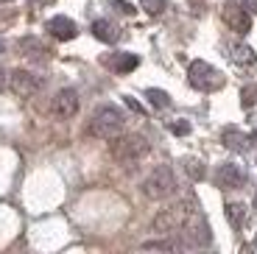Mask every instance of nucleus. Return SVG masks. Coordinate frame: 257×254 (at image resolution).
<instances>
[{"instance_id": "f257e3e1", "label": "nucleus", "mask_w": 257, "mask_h": 254, "mask_svg": "<svg viewBox=\"0 0 257 254\" xmlns=\"http://www.w3.org/2000/svg\"><path fill=\"white\" fill-rule=\"evenodd\" d=\"M126 129V114L120 106L115 103H101V106L92 112L90 123H87V132L98 140H112L115 134H120Z\"/></svg>"}, {"instance_id": "f03ea898", "label": "nucleus", "mask_w": 257, "mask_h": 254, "mask_svg": "<svg viewBox=\"0 0 257 254\" xmlns=\"http://www.w3.org/2000/svg\"><path fill=\"white\" fill-rule=\"evenodd\" d=\"M193 212H199V204L193 201L190 196L179 198V201H174V204H168L165 210L157 212L154 232H162V235H176V232L187 223V218H190Z\"/></svg>"}, {"instance_id": "7ed1b4c3", "label": "nucleus", "mask_w": 257, "mask_h": 254, "mask_svg": "<svg viewBox=\"0 0 257 254\" xmlns=\"http://www.w3.org/2000/svg\"><path fill=\"white\" fill-rule=\"evenodd\" d=\"M151 151V143L143 137V134H115L109 140V154L115 162H120V165H135V162H140L146 154Z\"/></svg>"}, {"instance_id": "20e7f679", "label": "nucleus", "mask_w": 257, "mask_h": 254, "mask_svg": "<svg viewBox=\"0 0 257 254\" xmlns=\"http://www.w3.org/2000/svg\"><path fill=\"white\" fill-rule=\"evenodd\" d=\"M143 196L146 198H154V201H162V198H171L176 193V173L171 165H157L154 171L143 179Z\"/></svg>"}, {"instance_id": "39448f33", "label": "nucleus", "mask_w": 257, "mask_h": 254, "mask_svg": "<svg viewBox=\"0 0 257 254\" xmlns=\"http://www.w3.org/2000/svg\"><path fill=\"white\" fill-rule=\"evenodd\" d=\"M185 248H207L212 243V232H210V223L201 212H193L187 218V223L176 232Z\"/></svg>"}, {"instance_id": "423d86ee", "label": "nucleus", "mask_w": 257, "mask_h": 254, "mask_svg": "<svg viewBox=\"0 0 257 254\" xmlns=\"http://www.w3.org/2000/svg\"><path fill=\"white\" fill-rule=\"evenodd\" d=\"M187 81H190L193 89H199V92H215V89L224 87V78L221 73L212 67L210 62H190L187 67Z\"/></svg>"}, {"instance_id": "0eeeda50", "label": "nucleus", "mask_w": 257, "mask_h": 254, "mask_svg": "<svg viewBox=\"0 0 257 254\" xmlns=\"http://www.w3.org/2000/svg\"><path fill=\"white\" fill-rule=\"evenodd\" d=\"M6 84H9V89H12V92H14L17 98H34V95L39 92V89H42L45 78L37 76L34 70H23V67H17V70L9 73Z\"/></svg>"}, {"instance_id": "6e6552de", "label": "nucleus", "mask_w": 257, "mask_h": 254, "mask_svg": "<svg viewBox=\"0 0 257 254\" xmlns=\"http://www.w3.org/2000/svg\"><path fill=\"white\" fill-rule=\"evenodd\" d=\"M78 106H81V98H78V92L73 87L59 89L56 95L51 98V114L59 117V120H70V117H76Z\"/></svg>"}, {"instance_id": "1a4fd4ad", "label": "nucleus", "mask_w": 257, "mask_h": 254, "mask_svg": "<svg viewBox=\"0 0 257 254\" xmlns=\"http://www.w3.org/2000/svg\"><path fill=\"white\" fill-rule=\"evenodd\" d=\"M224 20L232 31L238 34H249L251 31V14L246 12V3H238V0H226L224 3Z\"/></svg>"}, {"instance_id": "9d476101", "label": "nucleus", "mask_w": 257, "mask_h": 254, "mask_svg": "<svg viewBox=\"0 0 257 254\" xmlns=\"http://www.w3.org/2000/svg\"><path fill=\"white\" fill-rule=\"evenodd\" d=\"M246 182V173L240 165H235V162H224V165H218V173H215V184H218L221 190H238V187H243Z\"/></svg>"}, {"instance_id": "9b49d317", "label": "nucleus", "mask_w": 257, "mask_h": 254, "mask_svg": "<svg viewBox=\"0 0 257 254\" xmlns=\"http://www.w3.org/2000/svg\"><path fill=\"white\" fill-rule=\"evenodd\" d=\"M224 51L229 53V59L235 64H240V67H254L257 64L254 51H251L249 45H243L240 39H224Z\"/></svg>"}, {"instance_id": "f8f14e48", "label": "nucleus", "mask_w": 257, "mask_h": 254, "mask_svg": "<svg viewBox=\"0 0 257 254\" xmlns=\"http://www.w3.org/2000/svg\"><path fill=\"white\" fill-rule=\"evenodd\" d=\"M48 31H51L56 39L67 42V39H76L78 28H76V23H73L70 17H62V14H56V17L48 20Z\"/></svg>"}, {"instance_id": "ddd939ff", "label": "nucleus", "mask_w": 257, "mask_h": 254, "mask_svg": "<svg viewBox=\"0 0 257 254\" xmlns=\"http://www.w3.org/2000/svg\"><path fill=\"white\" fill-rule=\"evenodd\" d=\"M20 51H23V56H28L31 62H42V59H48V48L42 45V39L37 37H23L20 39Z\"/></svg>"}, {"instance_id": "4468645a", "label": "nucleus", "mask_w": 257, "mask_h": 254, "mask_svg": "<svg viewBox=\"0 0 257 254\" xmlns=\"http://www.w3.org/2000/svg\"><path fill=\"white\" fill-rule=\"evenodd\" d=\"M143 251H176V248H185L179 240V235H171V237H154V240H146L143 243Z\"/></svg>"}, {"instance_id": "2eb2a0df", "label": "nucleus", "mask_w": 257, "mask_h": 254, "mask_svg": "<svg viewBox=\"0 0 257 254\" xmlns=\"http://www.w3.org/2000/svg\"><path fill=\"white\" fill-rule=\"evenodd\" d=\"M221 143H224L229 151H246L249 148V137H246L243 132H238V129H224L221 132Z\"/></svg>"}, {"instance_id": "dca6fc26", "label": "nucleus", "mask_w": 257, "mask_h": 254, "mask_svg": "<svg viewBox=\"0 0 257 254\" xmlns=\"http://www.w3.org/2000/svg\"><path fill=\"white\" fill-rule=\"evenodd\" d=\"M92 34H95V39H101V42H115L117 39V28L112 26L109 20H95V23H92Z\"/></svg>"}, {"instance_id": "f3484780", "label": "nucleus", "mask_w": 257, "mask_h": 254, "mask_svg": "<svg viewBox=\"0 0 257 254\" xmlns=\"http://www.w3.org/2000/svg\"><path fill=\"white\" fill-rule=\"evenodd\" d=\"M226 221L232 223V229H243L246 223V207L238 201H229L226 204Z\"/></svg>"}, {"instance_id": "a211bd4d", "label": "nucleus", "mask_w": 257, "mask_h": 254, "mask_svg": "<svg viewBox=\"0 0 257 254\" xmlns=\"http://www.w3.org/2000/svg\"><path fill=\"white\" fill-rule=\"evenodd\" d=\"M112 67H115L117 73H132L137 67V64H140V59L135 56V53H117L115 59H112Z\"/></svg>"}, {"instance_id": "6ab92c4d", "label": "nucleus", "mask_w": 257, "mask_h": 254, "mask_svg": "<svg viewBox=\"0 0 257 254\" xmlns=\"http://www.w3.org/2000/svg\"><path fill=\"white\" fill-rule=\"evenodd\" d=\"M185 171H187V176H190L193 182H201V179L207 176L204 162H201V159H196V157H187L185 159Z\"/></svg>"}, {"instance_id": "aec40b11", "label": "nucleus", "mask_w": 257, "mask_h": 254, "mask_svg": "<svg viewBox=\"0 0 257 254\" xmlns=\"http://www.w3.org/2000/svg\"><path fill=\"white\" fill-rule=\"evenodd\" d=\"M146 98H148V103H151V106L154 109H168L171 106V95H168L165 89H146Z\"/></svg>"}, {"instance_id": "412c9836", "label": "nucleus", "mask_w": 257, "mask_h": 254, "mask_svg": "<svg viewBox=\"0 0 257 254\" xmlns=\"http://www.w3.org/2000/svg\"><path fill=\"white\" fill-rule=\"evenodd\" d=\"M240 103H243L246 109L254 106V103H257V84H249V87L240 89Z\"/></svg>"}, {"instance_id": "4be33fe9", "label": "nucleus", "mask_w": 257, "mask_h": 254, "mask_svg": "<svg viewBox=\"0 0 257 254\" xmlns=\"http://www.w3.org/2000/svg\"><path fill=\"white\" fill-rule=\"evenodd\" d=\"M140 3L148 14H160L162 9H165V0H140Z\"/></svg>"}, {"instance_id": "5701e85b", "label": "nucleus", "mask_w": 257, "mask_h": 254, "mask_svg": "<svg viewBox=\"0 0 257 254\" xmlns=\"http://www.w3.org/2000/svg\"><path fill=\"white\" fill-rule=\"evenodd\" d=\"M171 132H174V134H179V137H185V134H190V123L176 120V123H171Z\"/></svg>"}, {"instance_id": "b1692460", "label": "nucleus", "mask_w": 257, "mask_h": 254, "mask_svg": "<svg viewBox=\"0 0 257 254\" xmlns=\"http://www.w3.org/2000/svg\"><path fill=\"white\" fill-rule=\"evenodd\" d=\"M112 3L117 6V12H120V14H132V12H135V9H132V6L126 3V0H112Z\"/></svg>"}, {"instance_id": "393cba45", "label": "nucleus", "mask_w": 257, "mask_h": 254, "mask_svg": "<svg viewBox=\"0 0 257 254\" xmlns=\"http://www.w3.org/2000/svg\"><path fill=\"white\" fill-rule=\"evenodd\" d=\"M126 103H128V109H132V112H137V114H143V106L140 103L135 101V98H126Z\"/></svg>"}, {"instance_id": "a878e982", "label": "nucleus", "mask_w": 257, "mask_h": 254, "mask_svg": "<svg viewBox=\"0 0 257 254\" xmlns=\"http://www.w3.org/2000/svg\"><path fill=\"white\" fill-rule=\"evenodd\" d=\"M3 87H6V73L0 70V92H3Z\"/></svg>"}, {"instance_id": "bb28decb", "label": "nucleus", "mask_w": 257, "mask_h": 254, "mask_svg": "<svg viewBox=\"0 0 257 254\" xmlns=\"http://www.w3.org/2000/svg\"><path fill=\"white\" fill-rule=\"evenodd\" d=\"M3 51H6V45H3V42H0V53H3Z\"/></svg>"}, {"instance_id": "cd10ccee", "label": "nucleus", "mask_w": 257, "mask_h": 254, "mask_svg": "<svg viewBox=\"0 0 257 254\" xmlns=\"http://www.w3.org/2000/svg\"><path fill=\"white\" fill-rule=\"evenodd\" d=\"M254 207H257V198H254Z\"/></svg>"}]
</instances>
